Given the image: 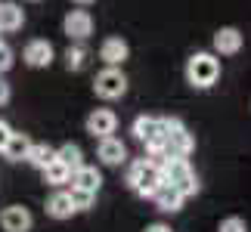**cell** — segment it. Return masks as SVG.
Here are the masks:
<instances>
[{
    "label": "cell",
    "instance_id": "cell-1",
    "mask_svg": "<svg viewBox=\"0 0 251 232\" xmlns=\"http://www.w3.org/2000/svg\"><path fill=\"white\" fill-rule=\"evenodd\" d=\"M158 167H161L165 183L177 189L183 198H192L199 192V177H196V170H192L189 158H165Z\"/></svg>",
    "mask_w": 251,
    "mask_h": 232
},
{
    "label": "cell",
    "instance_id": "cell-2",
    "mask_svg": "<svg viewBox=\"0 0 251 232\" xmlns=\"http://www.w3.org/2000/svg\"><path fill=\"white\" fill-rule=\"evenodd\" d=\"M220 81V59L214 53H192L186 59V84L196 90H208Z\"/></svg>",
    "mask_w": 251,
    "mask_h": 232
},
{
    "label": "cell",
    "instance_id": "cell-3",
    "mask_svg": "<svg viewBox=\"0 0 251 232\" xmlns=\"http://www.w3.org/2000/svg\"><path fill=\"white\" fill-rule=\"evenodd\" d=\"M93 93L100 96V99H121L124 93H127V74H124L121 69H105L96 74V81H93Z\"/></svg>",
    "mask_w": 251,
    "mask_h": 232
},
{
    "label": "cell",
    "instance_id": "cell-4",
    "mask_svg": "<svg viewBox=\"0 0 251 232\" xmlns=\"http://www.w3.org/2000/svg\"><path fill=\"white\" fill-rule=\"evenodd\" d=\"M84 127H87V133H90L93 139L115 137V130H118V115H115L112 109H93L90 115H87Z\"/></svg>",
    "mask_w": 251,
    "mask_h": 232
},
{
    "label": "cell",
    "instance_id": "cell-5",
    "mask_svg": "<svg viewBox=\"0 0 251 232\" xmlns=\"http://www.w3.org/2000/svg\"><path fill=\"white\" fill-rule=\"evenodd\" d=\"M22 59H25L28 69H50L53 59H56V50H53L50 41H44V37H34V41L25 44Z\"/></svg>",
    "mask_w": 251,
    "mask_h": 232
},
{
    "label": "cell",
    "instance_id": "cell-6",
    "mask_svg": "<svg viewBox=\"0 0 251 232\" xmlns=\"http://www.w3.org/2000/svg\"><path fill=\"white\" fill-rule=\"evenodd\" d=\"M62 31L69 34V41H87L93 34V16L87 9H69L62 19Z\"/></svg>",
    "mask_w": 251,
    "mask_h": 232
},
{
    "label": "cell",
    "instance_id": "cell-7",
    "mask_svg": "<svg viewBox=\"0 0 251 232\" xmlns=\"http://www.w3.org/2000/svg\"><path fill=\"white\" fill-rule=\"evenodd\" d=\"M96 158H100L105 167H121V164L127 161V146H124L118 137L96 139Z\"/></svg>",
    "mask_w": 251,
    "mask_h": 232
},
{
    "label": "cell",
    "instance_id": "cell-8",
    "mask_svg": "<svg viewBox=\"0 0 251 232\" xmlns=\"http://www.w3.org/2000/svg\"><path fill=\"white\" fill-rule=\"evenodd\" d=\"M100 59L109 65V69H121L124 62L130 59V46L124 37H105L100 44Z\"/></svg>",
    "mask_w": 251,
    "mask_h": 232
},
{
    "label": "cell",
    "instance_id": "cell-9",
    "mask_svg": "<svg viewBox=\"0 0 251 232\" xmlns=\"http://www.w3.org/2000/svg\"><path fill=\"white\" fill-rule=\"evenodd\" d=\"M0 226H3V232H31L34 217H31V210L22 208V205H9V208H3V214H0Z\"/></svg>",
    "mask_w": 251,
    "mask_h": 232
},
{
    "label": "cell",
    "instance_id": "cell-10",
    "mask_svg": "<svg viewBox=\"0 0 251 232\" xmlns=\"http://www.w3.org/2000/svg\"><path fill=\"white\" fill-rule=\"evenodd\" d=\"M242 44H245V34L239 31V28H233V25L214 31V53L217 56H236L242 50Z\"/></svg>",
    "mask_w": 251,
    "mask_h": 232
},
{
    "label": "cell",
    "instance_id": "cell-11",
    "mask_svg": "<svg viewBox=\"0 0 251 232\" xmlns=\"http://www.w3.org/2000/svg\"><path fill=\"white\" fill-rule=\"evenodd\" d=\"M44 210H47V217H53V220H69V217L78 214V210H75V201H72V192H65V189H56L53 195L47 198Z\"/></svg>",
    "mask_w": 251,
    "mask_h": 232
},
{
    "label": "cell",
    "instance_id": "cell-12",
    "mask_svg": "<svg viewBox=\"0 0 251 232\" xmlns=\"http://www.w3.org/2000/svg\"><path fill=\"white\" fill-rule=\"evenodd\" d=\"M183 198L174 186H168V183H161L158 192L152 195V205H155V210H161V214H177V210H183Z\"/></svg>",
    "mask_w": 251,
    "mask_h": 232
},
{
    "label": "cell",
    "instance_id": "cell-13",
    "mask_svg": "<svg viewBox=\"0 0 251 232\" xmlns=\"http://www.w3.org/2000/svg\"><path fill=\"white\" fill-rule=\"evenodd\" d=\"M102 186V173L90 167V164H81L78 170L72 173V189H84V192H100Z\"/></svg>",
    "mask_w": 251,
    "mask_h": 232
},
{
    "label": "cell",
    "instance_id": "cell-14",
    "mask_svg": "<svg viewBox=\"0 0 251 232\" xmlns=\"http://www.w3.org/2000/svg\"><path fill=\"white\" fill-rule=\"evenodd\" d=\"M25 25V13L19 3H0V34H13Z\"/></svg>",
    "mask_w": 251,
    "mask_h": 232
},
{
    "label": "cell",
    "instance_id": "cell-15",
    "mask_svg": "<svg viewBox=\"0 0 251 232\" xmlns=\"http://www.w3.org/2000/svg\"><path fill=\"white\" fill-rule=\"evenodd\" d=\"M192 152H196V137L189 130H180L174 137H168V158H189Z\"/></svg>",
    "mask_w": 251,
    "mask_h": 232
},
{
    "label": "cell",
    "instance_id": "cell-16",
    "mask_svg": "<svg viewBox=\"0 0 251 232\" xmlns=\"http://www.w3.org/2000/svg\"><path fill=\"white\" fill-rule=\"evenodd\" d=\"M28 152H31V139H28L25 133H16V130H13V137H9L6 149L0 152V155H3L6 161H25Z\"/></svg>",
    "mask_w": 251,
    "mask_h": 232
},
{
    "label": "cell",
    "instance_id": "cell-17",
    "mask_svg": "<svg viewBox=\"0 0 251 232\" xmlns=\"http://www.w3.org/2000/svg\"><path fill=\"white\" fill-rule=\"evenodd\" d=\"M62 59H65V69H69V71H84V69H87V62H90V50H87L84 44L72 41Z\"/></svg>",
    "mask_w": 251,
    "mask_h": 232
},
{
    "label": "cell",
    "instance_id": "cell-18",
    "mask_svg": "<svg viewBox=\"0 0 251 232\" xmlns=\"http://www.w3.org/2000/svg\"><path fill=\"white\" fill-rule=\"evenodd\" d=\"M41 173H44V183H47V186H56V189H62L65 183H72V170L65 167L62 161H50Z\"/></svg>",
    "mask_w": 251,
    "mask_h": 232
},
{
    "label": "cell",
    "instance_id": "cell-19",
    "mask_svg": "<svg viewBox=\"0 0 251 232\" xmlns=\"http://www.w3.org/2000/svg\"><path fill=\"white\" fill-rule=\"evenodd\" d=\"M56 161H62L65 167H69L72 173L84 164V152H81V146L78 142H65V146H59L56 149Z\"/></svg>",
    "mask_w": 251,
    "mask_h": 232
},
{
    "label": "cell",
    "instance_id": "cell-20",
    "mask_svg": "<svg viewBox=\"0 0 251 232\" xmlns=\"http://www.w3.org/2000/svg\"><path fill=\"white\" fill-rule=\"evenodd\" d=\"M31 167L37 170H44L50 161H56V149L53 146H47V142H31V152H28V158H25Z\"/></svg>",
    "mask_w": 251,
    "mask_h": 232
},
{
    "label": "cell",
    "instance_id": "cell-21",
    "mask_svg": "<svg viewBox=\"0 0 251 232\" xmlns=\"http://www.w3.org/2000/svg\"><path fill=\"white\" fill-rule=\"evenodd\" d=\"M155 130H158V118H149V115H140V118L130 124V133H133L137 142H146Z\"/></svg>",
    "mask_w": 251,
    "mask_h": 232
},
{
    "label": "cell",
    "instance_id": "cell-22",
    "mask_svg": "<svg viewBox=\"0 0 251 232\" xmlns=\"http://www.w3.org/2000/svg\"><path fill=\"white\" fill-rule=\"evenodd\" d=\"M72 201H75V210H90V208L96 205V192L72 189Z\"/></svg>",
    "mask_w": 251,
    "mask_h": 232
},
{
    "label": "cell",
    "instance_id": "cell-23",
    "mask_svg": "<svg viewBox=\"0 0 251 232\" xmlns=\"http://www.w3.org/2000/svg\"><path fill=\"white\" fill-rule=\"evenodd\" d=\"M217 232H248V226L242 217H226V220H220Z\"/></svg>",
    "mask_w": 251,
    "mask_h": 232
},
{
    "label": "cell",
    "instance_id": "cell-24",
    "mask_svg": "<svg viewBox=\"0 0 251 232\" xmlns=\"http://www.w3.org/2000/svg\"><path fill=\"white\" fill-rule=\"evenodd\" d=\"M13 62H16V53H13V46H6L3 41H0V74H6L9 69H13Z\"/></svg>",
    "mask_w": 251,
    "mask_h": 232
},
{
    "label": "cell",
    "instance_id": "cell-25",
    "mask_svg": "<svg viewBox=\"0 0 251 232\" xmlns=\"http://www.w3.org/2000/svg\"><path fill=\"white\" fill-rule=\"evenodd\" d=\"M9 137H13V127H9L6 121H0V152L6 149V142H9Z\"/></svg>",
    "mask_w": 251,
    "mask_h": 232
},
{
    "label": "cell",
    "instance_id": "cell-26",
    "mask_svg": "<svg viewBox=\"0 0 251 232\" xmlns=\"http://www.w3.org/2000/svg\"><path fill=\"white\" fill-rule=\"evenodd\" d=\"M146 232H174V229H171L168 223H149V226H146Z\"/></svg>",
    "mask_w": 251,
    "mask_h": 232
},
{
    "label": "cell",
    "instance_id": "cell-27",
    "mask_svg": "<svg viewBox=\"0 0 251 232\" xmlns=\"http://www.w3.org/2000/svg\"><path fill=\"white\" fill-rule=\"evenodd\" d=\"M3 102H9V84L0 81V105H3Z\"/></svg>",
    "mask_w": 251,
    "mask_h": 232
},
{
    "label": "cell",
    "instance_id": "cell-28",
    "mask_svg": "<svg viewBox=\"0 0 251 232\" xmlns=\"http://www.w3.org/2000/svg\"><path fill=\"white\" fill-rule=\"evenodd\" d=\"M72 3H78V6H87V3H93V0H72Z\"/></svg>",
    "mask_w": 251,
    "mask_h": 232
},
{
    "label": "cell",
    "instance_id": "cell-29",
    "mask_svg": "<svg viewBox=\"0 0 251 232\" xmlns=\"http://www.w3.org/2000/svg\"><path fill=\"white\" fill-rule=\"evenodd\" d=\"M31 3H37V0H31Z\"/></svg>",
    "mask_w": 251,
    "mask_h": 232
}]
</instances>
